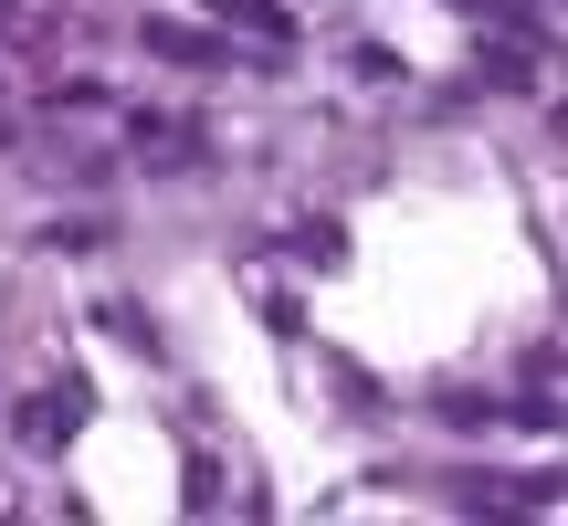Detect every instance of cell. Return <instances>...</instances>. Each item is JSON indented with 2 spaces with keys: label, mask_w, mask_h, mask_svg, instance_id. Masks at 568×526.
<instances>
[{
  "label": "cell",
  "mask_w": 568,
  "mask_h": 526,
  "mask_svg": "<svg viewBox=\"0 0 568 526\" xmlns=\"http://www.w3.org/2000/svg\"><path fill=\"white\" fill-rule=\"evenodd\" d=\"M11 32H32V11H21V0H0V42H11Z\"/></svg>",
  "instance_id": "obj_1"
},
{
  "label": "cell",
  "mask_w": 568,
  "mask_h": 526,
  "mask_svg": "<svg viewBox=\"0 0 568 526\" xmlns=\"http://www.w3.org/2000/svg\"><path fill=\"white\" fill-rule=\"evenodd\" d=\"M0 127H11V117H0Z\"/></svg>",
  "instance_id": "obj_2"
}]
</instances>
